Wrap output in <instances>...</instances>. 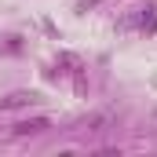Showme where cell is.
<instances>
[{"label": "cell", "mask_w": 157, "mask_h": 157, "mask_svg": "<svg viewBox=\"0 0 157 157\" xmlns=\"http://www.w3.org/2000/svg\"><path fill=\"white\" fill-rule=\"evenodd\" d=\"M40 132H48V117H33V121L15 124V135H40Z\"/></svg>", "instance_id": "6da1fadb"}, {"label": "cell", "mask_w": 157, "mask_h": 157, "mask_svg": "<svg viewBox=\"0 0 157 157\" xmlns=\"http://www.w3.org/2000/svg\"><path fill=\"white\" fill-rule=\"evenodd\" d=\"M26 102H33V95H26V91H15V95H7L0 106H4V110H15V106H26Z\"/></svg>", "instance_id": "7a4b0ae2"}]
</instances>
